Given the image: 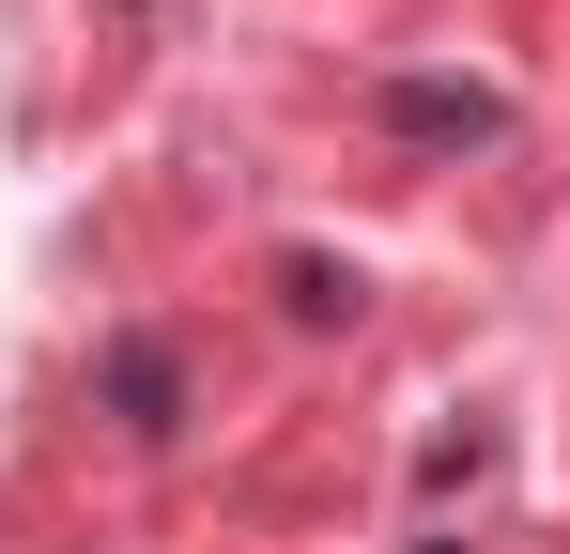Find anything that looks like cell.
<instances>
[{
  "instance_id": "6da1fadb",
  "label": "cell",
  "mask_w": 570,
  "mask_h": 554,
  "mask_svg": "<svg viewBox=\"0 0 570 554\" xmlns=\"http://www.w3.org/2000/svg\"><path fill=\"white\" fill-rule=\"evenodd\" d=\"M385 123L432 139V155H463V139H509V92H478V78H385Z\"/></svg>"
},
{
  "instance_id": "7a4b0ae2",
  "label": "cell",
  "mask_w": 570,
  "mask_h": 554,
  "mask_svg": "<svg viewBox=\"0 0 570 554\" xmlns=\"http://www.w3.org/2000/svg\"><path fill=\"white\" fill-rule=\"evenodd\" d=\"M94 400L124 416V432H170V416H186V369H170V339H155V324H124V339H108V369H94Z\"/></svg>"
},
{
  "instance_id": "3957f363",
  "label": "cell",
  "mask_w": 570,
  "mask_h": 554,
  "mask_svg": "<svg viewBox=\"0 0 570 554\" xmlns=\"http://www.w3.org/2000/svg\"><path fill=\"white\" fill-rule=\"evenodd\" d=\"M278 308H293V324H355V277H340V263H308V247H293V263H278Z\"/></svg>"
}]
</instances>
